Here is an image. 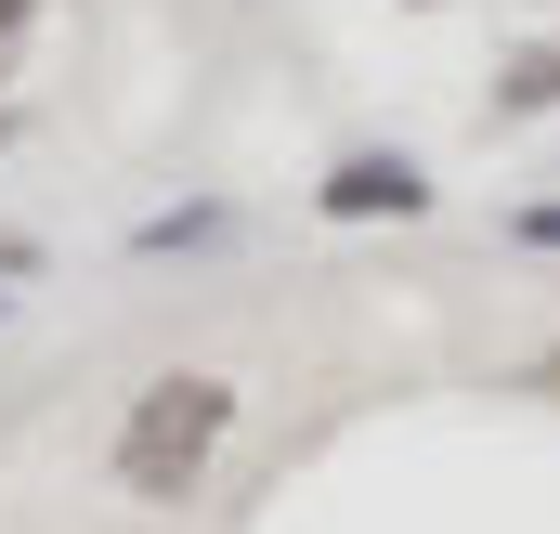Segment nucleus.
Wrapping results in <instances>:
<instances>
[{
    "label": "nucleus",
    "mask_w": 560,
    "mask_h": 534,
    "mask_svg": "<svg viewBox=\"0 0 560 534\" xmlns=\"http://www.w3.org/2000/svg\"><path fill=\"white\" fill-rule=\"evenodd\" d=\"M13 26H26V0H0V53H13Z\"/></svg>",
    "instance_id": "4"
},
{
    "label": "nucleus",
    "mask_w": 560,
    "mask_h": 534,
    "mask_svg": "<svg viewBox=\"0 0 560 534\" xmlns=\"http://www.w3.org/2000/svg\"><path fill=\"white\" fill-rule=\"evenodd\" d=\"M222 430H235V379H209V365L156 379V392L131 404V430H118V496H143V509H183V496L209 483Z\"/></svg>",
    "instance_id": "1"
},
{
    "label": "nucleus",
    "mask_w": 560,
    "mask_h": 534,
    "mask_svg": "<svg viewBox=\"0 0 560 534\" xmlns=\"http://www.w3.org/2000/svg\"><path fill=\"white\" fill-rule=\"evenodd\" d=\"M522 235H535V248H560V209H522Z\"/></svg>",
    "instance_id": "3"
},
{
    "label": "nucleus",
    "mask_w": 560,
    "mask_h": 534,
    "mask_svg": "<svg viewBox=\"0 0 560 534\" xmlns=\"http://www.w3.org/2000/svg\"><path fill=\"white\" fill-rule=\"evenodd\" d=\"M313 209H326V222H418V209H430V170H418V156H339V170L313 183Z\"/></svg>",
    "instance_id": "2"
}]
</instances>
